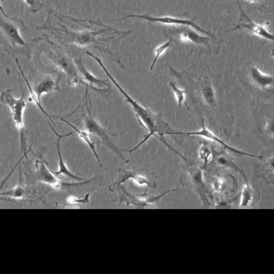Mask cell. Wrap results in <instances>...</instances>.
Returning <instances> with one entry per match:
<instances>
[{
	"label": "cell",
	"mask_w": 274,
	"mask_h": 274,
	"mask_svg": "<svg viewBox=\"0 0 274 274\" xmlns=\"http://www.w3.org/2000/svg\"><path fill=\"white\" fill-rule=\"evenodd\" d=\"M86 54L89 55L90 57H92L101 65V68L104 70L105 72L107 74L108 79L112 81L113 84L116 86V89H118L119 92L123 95V97L126 98V101H127L128 104H130V106H131L132 109L134 110L139 124L141 126H143V128H146V130L148 131V135H145L144 138L136 146L134 147L133 149L128 151V152L133 153L134 151L137 150L140 146H142L143 143L150 139L151 137H157V138L162 141V143L166 144L167 146L169 147L170 149L173 150L176 154H178V152H176V150H174L172 147H170L167 143L166 141L164 140V135H166L168 132L173 131L174 129L170 128V126L167 124L166 122L163 120L162 114H158V113L152 111L150 108H145L144 106L139 104L137 101H135L133 97H130L127 93V91L119 85V83L112 77V75L108 72V70L105 67L104 63L101 61V59L99 57H97V56L94 55L91 53H89V52H87ZM178 155L182 156L180 154H178Z\"/></svg>",
	"instance_id": "1"
},
{
	"label": "cell",
	"mask_w": 274,
	"mask_h": 274,
	"mask_svg": "<svg viewBox=\"0 0 274 274\" xmlns=\"http://www.w3.org/2000/svg\"><path fill=\"white\" fill-rule=\"evenodd\" d=\"M0 101L3 104L7 105L10 108L12 117L16 124V127L20 132L21 137V151L23 154H27L26 147H27V132L23 123V112L27 106V101L26 99V94L23 93L22 97L16 98L13 96L11 89H7L6 91L1 93Z\"/></svg>",
	"instance_id": "2"
},
{
	"label": "cell",
	"mask_w": 274,
	"mask_h": 274,
	"mask_svg": "<svg viewBox=\"0 0 274 274\" xmlns=\"http://www.w3.org/2000/svg\"><path fill=\"white\" fill-rule=\"evenodd\" d=\"M88 88L86 89V115H84V126L86 129L92 135H95L98 139L101 140V143L104 144L105 146L108 147L109 150L112 151L114 154H116L117 156H119L120 159H122L126 162H128V160L126 159L123 155V151L120 150L118 147L116 146V143L113 142L111 138L110 133H108L102 126L101 123L96 119V117L93 116L92 111H91V106L90 108L88 105Z\"/></svg>",
	"instance_id": "3"
},
{
	"label": "cell",
	"mask_w": 274,
	"mask_h": 274,
	"mask_svg": "<svg viewBox=\"0 0 274 274\" xmlns=\"http://www.w3.org/2000/svg\"><path fill=\"white\" fill-rule=\"evenodd\" d=\"M166 135H184V136H198V137H203L206 139L210 140L214 143H216L217 144H220L221 146L224 147L226 150L230 152L232 154L236 155H245V156H249V157H253V158L263 159L262 156H258V155H250L248 153L243 152V151L237 150L234 147L228 145V143H225L224 141L219 139L216 135H214L212 132L209 130V128L206 127L205 123H202V127H201V130L195 132H180V131H170L167 133Z\"/></svg>",
	"instance_id": "4"
},
{
	"label": "cell",
	"mask_w": 274,
	"mask_h": 274,
	"mask_svg": "<svg viewBox=\"0 0 274 274\" xmlns=\"http://www.w3.org/2000/svg\"><path fill=\"white\" fill-rule=\"evenodd\" d=\"M130 17L141 18V19L145 20L147 22H151V23H163V24H169V26H171V24H173V26H175V24H177V26H185V27L193 28L196 31L200 32L201 34H204V35L210 36V37H214L211 33L206 31L205 29H202L193 21L182 19V18H176L173 16H160V17H156V16H147V15H144V16L143 15H129V16H124V17L117 19V21L127 19V18H130Z\"/></svg>",
	"instance_id": "5"
},
{
	"label": "cell",
	"mask_w": 274,
	"mask_h": 274,
	"mask_svg": "<svg viewBox=\"0 0 274 274\" xmlns=\"http://www.w3.org/2000/svg\"><path fill=\"white\" fill-rule=\"evenodd\" d=\"M116 190H117L118 195H119L120 202H124L128 206H152V205L156 204L163 196H165L170 192H172L175 189L167 190L165 192H163L156 197H146V195H144V194H142L140 196H135V195L128 192V190L124 184L118 186Z\"/></svg>",
	"instance_id": "6"
},
{
	"label": "cell",
	"mask_w": 274,
	"mask_h": 274,
	"mask_svg": "<svg viewBox=\"0 0 274 274\" xmlns=\"http://www.w3.org/2000/svg\"><path fill=\"white\" fill-rule=\"evenodd\" d=\"M129 179H131L132 181H134L136 184H138L141 187H146V191H145V193H143L144 195H146L148 189L151 187L155 188V189H156V187H157V184L154 181L151 182L150 180L146 176H144V174L142 173V172H138L136 170L120 169L119 176L117 178L116 182L110 187V190H116L118 186L124 184L126 181H128Z\"/></svg>",
	"instance_id": "7"
},
{
	"label": "cell",
	"mask_w": 274,
	"mask_h": 274,
	"mask_svg": "<svg viewBox=\"0 0 274 274\" xmlns=\"http://www.w3.org/2000/svg\"><path fill=\"white\" fill-rule=\"evenodd\" d=\"M34 171L37 173V179L41 182L46 183L54 189H61L62 188V182L56 178V175H54L53 171H51L50 169L47 167L44 160L37 158L35 159L34 164H33Z\"/></svg>",
	"instance_id": "8"
},
{
	"label": "cell",
	"mask_w": 274,
	"mask_h": 274,
	"mask_svg": "<svg viewBox=\"0 0 274 274\" xmlns=\"http://www.w3.org/2000/svg\"><path fill=\"white\" fill-rule=\"evenodd\" d=\"M238 6H239L240 12L243 15V18L246 19V23H240L237 27H235L234 29H232L231 31H235V30H238V29H243V30H245V31L251 33L253 35H257L259 37H262V38L266 39V40L274 42V35L268 31L266 27L267 24L255 23L254 21H252L246 16V14L243 12V9L240 7L239 3H238Z\"/></svg>",
	"instance_id": "9"
},
{
	"label": "cell",
	"mask_w": 274,
	"mask_h": 274,
	"mask_svg": "<svg viewBox=\"0 0 274 274\" xmlns=\"http://www.w3.org/2000/svg\"><path fill=\"white\" fill-rule=\"evenodd\" d=\"M54 62L59 68H61L63 71H65L70 85L77 86L80 81L84 84L83 81L78 76L77 67L73 65V63L70 62V58L67 57L65 54H59V53L58 54H55Z\"/></svg>",
	"instance_id": "10"
},
{
	"label": "cell",
	"mask_w": 274,
	"mask_h": 274,
	"mask_svg": "<svg viewBox=\"0 0 274 274\" xmlns=\"http://www.w3.org/2000/svg\"><path fill=\"white\" fill-rule=\"evenodd\" d=\"M5 17H6L5 15L4 16H1V20H0V27H1L2 31L4 32L6 35L8 36V38L9 39V41L14 45H18V46L22 47L24 46L27 43L23 41L22 36L20 35L18 28L16 27V23H13V21L8 20V17H7V18H5Z\"/></svg>",
	"instance_id": "11"
},
{
	"label": "cell",
	"mask_w": 274,
	"mask_h": 274,
	"mask_svg": "<svg viewBox=\"0 0 274 274\" xmlns=\"http://www.w3.org/2000/svg\"><path fill=\"white\" fill-rule=\"evenodd\" d=\"M60 79H61L60 77H54L49 75L33 87L35 94L37 95V97L40 101L43 95L60 90Z\"/></svg>",
	"instance_id": "12"
},
{
	"label": "cell",
	"mask_w": 274,
	"mask_h": 274,
	"mask_svg": "<svg viewBox=\"0 0 274 274\" xmlns=\"http://www.w3.org/2000/svg\"><path fill=\"white\" fill-rule=\"evenodd\" d=\"M76 67H77L78 72H80L83 82L87 87H92L94 89V86L97 88H108L109 87V81L107 80H99L97 77H95L91 72L86 69L85 66L83 65L82 61L81 58L76 60Z\"/></svg>",
	"instance_id": "13"
},
{
	"label": "cell",
	"mask_w": 274,
	"mask_h": 274,
	"mask_svg": "<svg viewBox=\"0 0 274 274\" xmlns=\"http://www.w3.org/2000/svg\"><path fill=\"white\" fill-rule=\"evenodd\" d=\"M72 135V133H69L67 135H60L59 136H57V142H56V149H57V154H58V158H59V170L57 171H53L54 175L56 176H60V175H64L66 177L70 178L71 180H74V181H78V182H83L84 180L82 178L78 177L75 174L72 173L69 169L68 167L66 165L65 162L63 161V158H62V151H61V140H62V137H68L70 135Z\"/></svg>",
	"instance_id": "14"
},
{
	"label": "cell",
	"mask_w": 274,
	"mask_h": 274,
	"mask_svg": "<svg viewBox=\"0 0 274 274\" xmlns=\"http://www.w3.org/2000/svg\"><path fill=\"white\" fill-rule=\"evenodd\" d=\"M16 64H17V67H18V69H19L20 72H21V74H22V77L23 78V80H24V81H26L27 87H28V89H29V95H30V97H28V99H27V101H29V102H33V103H35V106H36V107L40 109V111L42 112V114H43V116H44V117H45V119L47 120L48 124H49V126H50L52 131L54 132V134L57 135V136H59L60 134H58L57 132L55 131V130H54V128H53V124H54V121L51 119V116H49V115L47 114L46 111L44 110V108H43V106H42V103H41V101H40L38 97H37V95L35 94V90H34V89H33V87L30 85V83L28 82V80H27V77H26V75H24V73H23V70H22V69H21V66H20L19 62H18V60H17V59L16 60Z\"/></svg>",
	"instance_id": "15"
},
{
	"label": "cell",
	"mask_w": 274,
	"mask_h": 274,
	"mask_svg": "<svg viewBox=\"0 0 274 274\" xmlns=\"http://www.w3.org/2000/svg\"><path fill=\"white\" fill-rule=\"evenodd\" d=\"M250 76L252 81L261 89H268L269 87L274 86V77L269 74H264L259 70L257 67H250Z\"/></svg>",
	"instance_id": "16"
},
{
	"label": "cell",
	"mask_w": 274,
	"mask_h": 274,
	"mask_svg": "<svg viewBox=\"0 0 274 274\" xmlns=\"http://www.w3.org/2000/svg\"><path fill=\"white\" fill-rule=\"evenodd\" d=\"M180 39L186 43H192L195 44H206L208 45L210 40L209 37H206L203 35H198L197 32L194 31L190 28L182 29V33L180 34Z\"/></svg>",
	"instance_id": "17"
},
{
	"label": "cell",
	"mask_w": 274,
	"mask_h": 274,
	"mask_svg": "<svg viewBox=\"0 0 274 274\" xmlns=\"http://www.w3.org/2000/svg\"><path fill=\"white\" fill-rule=\"evenodd\" d=\"M58 119L62 120V122H64V123H66V124H68V126H70V128H72L73 129L74 131L76 132L77 133L78 135H79V137L81 138L84 143L88 145V146L91 149V151L93 152V154H94V155H95V157H96V159H97V162H98V163H99V165H101V167H103V165H102V163H101V159H99V156L97 155V151H96V146H95V144H94V143H93L92 141H91V138H90V135H89V133L87 129L86 130H81V129H79V128H76V127H74L73 124H70V122L69 121H67V120L64 119L63 117H62V116H58L57 117Z\"/></svg>",
	"instance_id": "18"
},
{
	"label": "cell",
	"mask_w": 274,
	"mask_h": 274,
	"mask_svg": "<svg viewBox=\"0 0 274 274\" xmlns=\"http://www.w3.org/2000/svg\"><path fill=\"white\" fill-rule=\"evenodd\" d=\"M189 172L197 193L200 194L201 198L204 201V203L207 202V197H206L207 195L205 193V185L203 180H202L201 169H198L197 167H192L191 169H189Z\"/></svg>",
	"instance_id": "19"
},
{
	"label": "cell",
	"mask_w": 274,
	"mask_h": 274,
	"mask_svg": "<svg viewBox=\"0 0 274 274\" xmlns=\"http://www.w3.org/2000/svg\"><path fill=\"white\" fill-rule=\"evenodd\" d=\"M201 95L203 101L209 105V107H213L216 104V93L213 89L210 81L205 79L201 83Z\"/></svg>",
	"instance_id": "20"
},
{
	"label": "cell",
	"mask_w": 274,
	"mask_h": 274,
	"mask_svg": "<svg viewBox=\"0 0 274 274\" xmlns=\"http://www.w3.org/2000/svg\"><path fill=\"white\" fill-rule=\"evenodd\" d=\"M170 89H172L175 97L177 99L178 107L182 108V106L184 105L186 108H188V110H189V107H188V105L185 102L186 94H187L185 90L178 88L176 83H174V82H170Z\"/></svg>",
	"instance_id": "21"
},
{
	"label": "cell",
	"mask_w": 274,
	"mask_h": 274,
	"mask_svg": "<svg viewBox=\"0 0 274 274\" xmlns=\"http://www.w3.org/2000/svg\"><path fill=\"white\" fill-rule=\"evenodd\" d=\"M253 201V189L251 186L249 185L248 182H245L243 185V191H242V197L240 201L241 207H247L251 204Z\"/></svg>",
	"instance_id": "22"
},
{
	"label": "cell",
	"mask_w": 274,
	"mask_h": 274,
	"mask_svg": "<svg viewBox=\"0 0 274 274\" xmlns=\"http://www.w3.org/2000/svg\"><path fill=\"white\" fill-rule=\"evenodd\" d=\"M171 45H172V40L170 39V40H169L166 43H162L161 45H159L158 47L155 48V59H154V61L152 62V65H151L150 67L151 71L154 70L155 64H156V62L158 61V59L160 58L162 54H164L170 47H171Z\"/></svg>",
	"instance_id": "23"
},
{
	"label": "cell",
	"mask_w": 274,
	"mask_h": 274,
	"mask_svg": "<svg viewBox=\"0 0 274 274\" xmlns=\"http://www.w3.org/2000/svg\"><path fill=\"white\" fill-rule=\"evenodd\" d=\"M2 196H8V197H15V198H22V197L27 196V190L23 186H17L15 189H10L7 192H2Z\"/></svg>",
	"instance_id": "24"
},
{
	"label": "cell",
	"mask_w": 274,
	"mask_h": 274,
	"mask_svg": "<svg viewBox=\"0 0 274 274\" xmlns=\"http://www.w3.org/2000/svg\"><path fill=\"white\" fill-rule=\"evenodd\" d=\"M217 164H218V165H220V166L228 167V168H232V169L236 170V171H238V172H239V173L241 174L243 178H244L245 182H248L247 179H246V177H245V175L243 174V171L240 170L239 168L236 166V164H235L234 162H232V161H230V160H228V158H226V157H224V156H220V157H218V159H217Z\"/></svg>",
	"instance_id": "25"
},
{
	"label": "cell",
	"mask_w": 274,
	"mask_h": 274,
	"mask_svg": "<svg viewBox=\"0 0 274 274\" xmlns=\"http://www.w3.org/2000/svg\"><path fill=\"white\" fill-rule=\"evenodd\" d=\"M89 197H90V194L89 193H86L81 198L70 196V197H67V200H66V205L77 206V205L88 204V203L90 202Z\"/></svg>",
	"instance_id": "26"
},
{
	"label": "cell",
	"mask_w": 274,
	"mask_h": 274,
	"mask_svg": "<svg viewBox=\"0 0 274 274\" xmlns=\"http://www.w3.org/2000/svg\"><path fill=\"white\" fill-rule=\"evenodd\" d=\"M198 155H200V158L204 162V165L206 166L211 158V152L209 150V147L207 145H202L198 152Z\"/></svg>",
	"instance_id": "27"
},
{
	"label": "cell",
	"mask_w": 274,
	"mask_h": 274,
	"mask_svg": "<svg viewBox=\"0 0 274 274\" xmlns=\"http://www.w3.org/2000/svg\"><path fill=\"white\" fill-rule=\"evenodd\" d=\"M23 1L29 7L32 14H35L36 12H38L43 6V3L38 0H23Z\"/></svg>",
	"instance_id": "28"
},
{
	"label": "cell",
	"mask_w": 274,
	"mask_h": 274,
	"mask_svg": "<svg viewBox=\"0 0 274 274\" xmlns=\"http://www.w3.org/2000/svg\"><path fill=\"white\" fill-rule=\"evenodd\" d=\"M267 131L270 135H274V119L270 120L267 124Z\"/></svg>",
	"instance_id": "29"
},
{
	"label": "cell",
	"mask_w": 274,
	"mask_h": 274,
	"mask_svg": "<svg viewBox=\"0 0 274 274\" xmlns=\"http://www.w3.org/2000/svg\"><path fill=\"white\" fill-rule=\"evenodd\" d=\"M268 163H269V166L270 167V169L274 171V158H270L268 161Z\"/></svg>",
	"instance_id": "30"
},
{
	"label": "cell",
	"mask_w": 274,
	"mask_h": 274,
	"mask_svg": "<svg viewBox=\"0 0 274 274\" xmlns=\"http://www.w3.org/2000/svg\"><path fill=\"white\" fill-rule=\"evenodd\" d=\"M270 55H271L272 58H274V49H271V50H270Z\"/></svg>",
	"instance_id": "31"
},
{
	"label": "cell",
	"mask_w": 274,
	"mask_h": 274,
	"mask_svg": "<svg viewBox=\"0 0 274 274\" xmlns=\"http://www.w3.org/2000/svg\"><path fill=\"white\" fill-rule=\"evenodd\" d=\"M248 2H258L260 0H246Z\"/></svg>",
	"instance_id": "32"
},
{
	"label": "cell",
	"mask_w": 274,
	"mask_h": 274,
	"mask_svg": "<svg viewBox=\"0 0 274 274\" xmlns=\"http://www.w3.org/2000/svg\"><path fill=\"white\" fill-rule=\"evenodd\" d=\"M271 183H272V184H274V182H271Z\"/></svg>",
	"instance_id": "33"
}]
</instances>
